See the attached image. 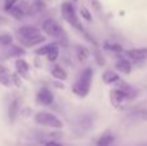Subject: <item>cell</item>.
Instances as JSON below:
<instances>
[{
	"label": "cell",
	"instance_id": "cell-30",
	"mask_svg": "<svg viewBox=\"0 0 147 146\" xmlns=\"http://www.w3.org/2000/svg\"><path fill=\"white\" fill-rule=\"evenodd\" d=\"M92 4H93L94 9H98V10H102V7H101V4H99V1H98V0H93V1H92Z\"/></svg>",
	"mask_w": 147,
	"mask_h": 146
},
{
	"label": "cell",
	"instance_id": "cell-3",
	"mask_svg": "<svg viewBox=\"0 0 147 146\" xmlns=\"http://www.w3.org/2000/svg\"><path fill=\"white\" fill-rule=\"evenodd\" d=\"M41 30L47 34L51 38H54L58 40V44H62V45H67V38L66 34H65L62 26L57 22L53 18H48L43 22L41 25Z\"/></svg>",
	"mask_w": 147,
	"mask_h": 146
},
{
	"label": "cell",
	"instance_id": "cell-10",
	"mask_svg": "<svg viewBox=\"0 0 147 146\" xmlns=\"http://www.w3.org/2000/svg\"><path fill=\"white\" fill-rule=\"evenodd\" d=\"M132 62L129 61L128 58H124V57H121V58H119L116 62H115V70H116L117 72H121V74H130L132 72Z\"/></svg>",
	"mask_w": 147,
	"mask_h": 146
},
{
	"label": "cell",
	"instance_id": "cell-23",
	"mask_svg": "<svg viewBox=\"0 0 147 146\" xmlns=\"http://www.w3.org/2000/svg\"><path fill=\"white\" fill-rule=\"evenodd\" d=\"M92 124H93V119L90 118V116H83V118L79 120V128H81V131L85 132L88 131V129H90Z\"/></svg>",
	"mask_w": 147,
	"mask_h": 146
},
{
	"label": "cell",
	"instance_id": "cell-24",
	"mask_svg": "<svg viewBox=\"0 0 147 146\" xmlns=\"http://www.w3.org/2000/svg\"><path fill=\"white\" fill-rule=\"evenodd\" d=\"M58 57H59V45H58V43H57L56 45L52 48V51L48 53L47 58H48L49 62H56L57 59H58Z\"/></svg>",
	"mask_w": 147,
	"mask_h": 146
},
{
	"label": "cell",
	"instance_id": "cell-19",
	"mask_svg": "<svg viewBox=\"0 0 147 146\" xmlns=\"http://www.w3.org/2000/svg\"><path fill=\"white\" fill-rule=\"evenodd\" d=\"M102 48H103V51L111 52V53H123L124 52L123 47L119 43H115V41H103Z\"/></svg>",
	"mask_w": 147,
	"mask_h": 146
},
{
	"label": "cell",
	"instance_id": "cell-32",
	"mask_svg": "<svg viewBox=\"0 0 147 146\" xmlns=\"http://www.w3.org/2000/svg\"><path fill=\"white\" fill-rule=\"evenodd\" d=\"M142 146H147V145H142Z\"/></svg>",
	"mask_w": 147,
	"mask_h": 146
},
{
	"label": "cell",
	"instance_id": "cell-29",
	"mask_svg": "<svg viewBox=\"0 0 147 146\" xmlns=\"http://www.w3.org/2000/svg\"><path fill=\"white\" fill-rule=\"evenodd\" d=\"M44 146H63V145L59 144V142H57V141H48V142H45Z\"/></svg>",
	"mask_w": 147,
	"mask_h": 146
},
{
	"label": "cell",
	"instance_id": "cell-17",
	"mask_svg": "<svg viewBox=\"0 0 147 146\" xmlns=\"http://www.w3.org/2000/svg\"><path fill=\"white\" fill-rule=\"evenodd\" d=\"M114 140H115L114 135H112L110 131H106L99 136L98 140H97L96 146H111L112 142H114Z\"/></svg>",
	"mask_w": 147,
	"mask_h": 146
},
{
	"label": "cell",
	"instance_id": "cell-6",
	"mask_svg": "<svg viewBox=\"0 0 147 146\" xmlns=\"http://www.w3.org/2000/svg\"><path fill=\"white\" fill-rule=\"evenodd\" d=\"M36 102L43 106H51L54 102V95L47 87H41L36 93Z\"/></svg>",
	"mask_w": 147,
	"mask_h": 146
},
{
	"label": "cell",
	"instance_id": "cell-21",
	"mask_svg": "<svg viewBox=\"0 0 147 146\" xmlns=\"http://www.w3.org/2000/svg\"><path fill=\"white\" fill-rule=\"evenodd\" d=\"M56 41L54 43H48V44H44V45H41L40 48H38L35 51L36 56H40V57H47L48 56V53L52 51V48H53L54 45H56Z\"/></svg>",
	"mask_w": 147,
	"mask_h": 146
},
{
	"label": "cell",
	"instance_id": "cell-15",
	"mask_svg": "<svg viewBox=\"0 0 147 146\" xmlns=\"http://www.w3.org/2000/svg\"><path fill=\"white\" fill-rule=\"evenodd\" d=\"M9 48L5 51V56L9 57V58H12V57H16V58H20L21 56H23V54L26 53L25 48H23L22 45H14V44H10V45H8Z\"/></svg>",
	"mask_w": 147,
	"mask_h": 146
},
{
	"label": "cell",
	"instance_id": "cell-8",
	"mask_svg": "<svg viewBox=\"0 0 147 146\" xmlns=\"http://www.w3.org/2000/svg\"><path fill=\"white\" fill-rule=\"evenodd\" d=\"M45 35H43L41 32L36 34V35L28 36V38H23V39H18L20 41V45H22L23 48H32L35 45H39L40 43L45 41Z\"/></svg>",
	"mask_w": 147,
	"mask_h": 146
},
{
	"label": "cell",
	"instance_id": "cell-25",
	"mask_svg": "<svg viewBox=\"0 0 147 146\" xmlns=\"http://www.w3.org/2000/svg\"><path fill=\"white\" fill-rule=\"evenodd\" d=\"M13 43V38L9 34H4V35H0V45L8 47Z\"/></svg>",
	"mask_w": 147,
	"mask_h": 146
},
{
	"label": "cell",
	"instance_id": "cell-28",
	"mask_svg": "<svg viewBox=\"0 0 147 146\" xmlns=\"http://www.w3.org/2000/svg\"><path fill=\"white\" fill-rule=\"evenodd\" d=\"M18 1H20V0H5V3H4V9L8 10L9 8H12L13 5L17 4Z\"/></svg>",
	"mask_w": 147,
	"mask_h": 146
},
{
	"label": "cell",
	"instance_id": "cell-13",
	"mask_svg": "<svg viewBox=\"0 0 147 146\" xmlns=\"http://www.w3.org/2000/svg\"><path fill=\"white\" fill-rule=\"evenodd\" d=\"M0 84L4 87H10L13 84L12 82V74H10L9 69L5 67L4 65H0Z\"/></svg>",
	"mask_w": 147,
	"mask_h": 146
},
{
	"label": "cell",
	"instance_id": "cell-2",
	"mask_svg": "<svg viewBox=\"0 0 147 146\" xmlns=\"http://www.w3.org/2000/svg\"><path fill=\"white\" fill-rule=\"evenodd\" d=\"M92 82H93V69L92 67H85L80 72L78 80L72 84V93L80 98L86 97L90 92Z\"/></svg>",
	"mask_w": 147,
	"mask_h": 146
},
{
	"label": "cell",
	"instance_id": "cell-5",
	"mask_svg": "<svg viewBox=\"0 0 147 146\" xmlns=\"http://www.w3.org/2000/svg\"><path fill=\"white\" fill-rule=\"evenodd\" d=\"M110 101H111L112 106L115 109H124L129 101H132L130 96L128 95V92L125 89H123L121 87H115L110 91Z\"/></svg>",
	"mask_w": 147,
	"mask_h": 146
},
{
	"label": "cell",
	"instance_id": "cell-9",
	"mask_svg": "<svg viewBox=\"0 0 147 146\" xmlns=\"http://www.w3.org/2000/svg\"><path fill=\"white\" fill-rule=\"evenodd\" d=\"M16 70L17 74L23 79H30V65L27 64V61H25L23 58H17L16 59Z\"/></svg>",
	"mask_w": 147,
	"mask_h": 146
},
{
	"label": "cell",
	"instance_id": "cell-27",
	"mask_svg": "<svg viewBox=\"0 0 147 146\" xmlns=\"http://www.w3.org/2000/svg\"><path fill=\"white\" fill-rule=\"evenodd\" d=\"M12 82H13V84H16L17 87H21V84H22V83H21V76L17 74V72H16V74H12Z\"/></svg>",
	"mask_w": 147,
	"mask_h": 146
},
{
	"label": "cell",
	"instance_id": "cell-16",
	"mask_svg": "<svg viewBox=\"0 0 147 146\" xmlns=\"http://www.w3.org/2000/svg\"><path fill=\"white\" fill-rule=\"evenodd\" d=\"M120 80V76L117 72L112 71V70H107V71H105L103 74H102V82L105 83V84H116L117 82Z\"/></svg>",
	"mask_w": 147,
	"mask_h": 146
},
{
	"label": "cell",
	"instance_id": "cell-14",
	"mask_svg": "<svg viewBox=\"0 0 147 146\" xmlns=\"http://www.w3.org/2000/svg\"><path fill=\"white\" fill-rule=\"evenodd\" d=\"M51 74L52 76L56 80H59V82H65L67 80V72L65 71V69L58 64H54L51 69Z\"/></svg>",
	"mask_w": 147,
	"mask_h": 146
},
{
	"label": "cell",
	"instance_id": "cell-11",
	"mask_svg": "<svg viewBox=\"0 0 147 146\" xmlns=\"http://www.w3.org/2000/svg\"><path fill=\"white\" fill-rule=\"evenodd\" d=\"M40 32V28L35 27V26H30V25H25L21 26L17 30V39H23V38H28V36L36 35Z\"/></svg>",
	"mask_w": 147,
	"mask_h": 146
},
{
	"label": "cell",
	"instance_id": "cell-1",
	"mask_svg": "<svg viewBox=\"0 0 147 146\" xmlns=\"http://www.w3.org/2000/svg\"><path fill=\"white\" fill-rule=\"evenodd\" d=\"M61 14H62V18H63V20L66 21L70 26H72L76 31H79V32L84 36V39H86L89 43H92L94 47H97V41L94 40L90 35H89V32L85 30V28H84V26L81 25V22H80V20H79L78 14H76L75 7H74L72 3H70V1L62 3V5H61Z\"/></svg>",
	"mask_w": 147,
	"mask_h": 146
},
{
	"label": "cell",
	"instance_id": "cell-7",
	"mask_svg": "<svg viewBox=\"0 0 147 146\" xmlns=\"http://www.w3.org/2000/svg\"><path fill=\"white\" fill-rule=\"evenodd\" d=\"M125 56L130 62H143L147 61V47L143 48H133L125 52Z\"/></svg>",
	"mask_w": 147,
	"mask_h": 146
},
{
	"label": "cell",
	"instance_id": "cell-22",
	"mask_svg": "<svg viewBox=\"0 0 147 146\" xmlns=\"http://www.w3.org/2000/svg\"><path fill=\"white\" fill-rule=\"evenodd\" d=\"M92 54H93L96 62L98 64V66H101V67L105 66V64H106V58H105L103 53H102V52L98 49V47H94V49L92 51Z\"/></svg>",
	"mask_w": 147,
	"mask_h": 146
},
{
	"label": "cell",
	"instance_id": "cell-26",
	"mask_svg": "<svg viewBox=\"0 0 147 146\" xmlns=\"http://www.w3.org/2000/svg\"><path fill=\"white\" fill-rule=\"evenodd\" d=\"M80 16L83 17V20H85L86 22H92L93 21V17H92V13L86 9L85 7L80 8Z\"/></svg>",
	"mask_w": 147,
	"mask_h": 146
},
{
	"label": "cell",
	"instance_id": "cell-20",
	"mask_svg": "<svg viewBox=\"0 0 147 146\" xmlns=\"http://www.w3.org/2000/svg\"><path fill=\"white\" fill-rule=\"evenodd\" d=\"M7 12L9 13V14L14 18V20H18V21H21L26 16V13H25V10L22 9V7H21V5H17V4L13 5L12 8H9Z\"/></svg>",
	"mask_w": 147,
	"mask_h": 146
},
{
	"label": "cell",
	"instance_id": "cell-12",
	"mask_svg": "<svg viewBox=\"0 0 147 146\" xmlns=\"http://www.w3.org/2000/svg\"><path fill=\"white\" fill-rule=\"evenodd\" d=\"M20 105H21V101L18 98H14L9 103V106H8V119H9L10 124H13L16 122V119H17L18 113H20Z\"/></svg>",
	"mask_w": 147,
	"mask_h": 146
},
{
	"label": "cell",
	"instance_id": "cell-31",
	"mask_svg": "<svg viewBox=\"0 0 147 146\" xmlns=\"http://www.w3.org/2000/svg\"><path fill=\"white\" fill-rule=\"evenodd\" d=\"M72 1H74V3H76V1H78V0H72Z\"/></svg>",
	"mask_w": 147,
	"mask_h": 146
},
{
	"label": "cell",
	"instance_id": "cell-4",
	"mask_svg": "<svg viewBox=\"0 0 147 146\" xmlns=\"http://www.w3.org/2000/svg\"><path fill=\"white\" fill-rule=\"evenodd\" d=\"M34 120H35L36 124H39L41 127H48V128H53V129L63 128V122L57 115L49 113V111H39L38 114H35Z\"/></svg>",
	"mask_w": 147,
	"mask_h": 146
},
{
	"label": "cell",
	"instance_id": "cell-18",
	"mask_svg": "<svg viewBox=\"0 0 147 146\" xmlns=\"http://www.w3.org/2000/svg\"><path fill=\"white\" fill-rule=\"evenodd\" d=\"M75 52H76V58H78L79 62H85L90 57V51L84 45H78L75 48Z\"/></svg>",
	"mask_w": 147,
	"mask_h": 146
}]
</instances>
